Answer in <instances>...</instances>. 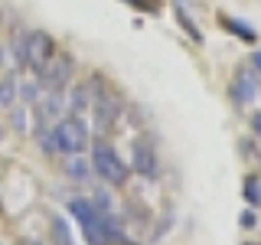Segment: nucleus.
I'll use <instances>...</instances> for the list:
<instances>
[{"instance_id":"f257e3e1","label":"nucleus","mask_w":261,"mask_h":245,"mask_svg":"<svg viewBox=\"0 0 261 245\" xmlns=\"http://www.w3.org/2000/svg\"><path fill=\"white\" fill-rule=\"evenodd\" d=\"M88 85H92V118H95V131L98 134H105V131L114 128V121L121 118V108H124V98L118 92H111L108 85H105L98 76L88 79Z\"/></svg>"},{"instance_id":"f03ea898","label":"nucleus","mask_w":261,"mask_h":245,"mask_svg":"<svg viewBox=\"0 0 261 245\" xmlns=\"http://www.w3.org/2000/svg\"><path fill=\"white\" fill-rule=\"evenodd\" d=\"M53 134H56V144H59V154H65V157L69 154H85L88 141H92V131H88L82 114H62L53 125Z\"/></svg>"},{"instance_id":"7ed1b4c3","label":"nucleus","mask_w":261,"mask_h":245,"mask_svg":"<svg viewBox=\"0 0 261 245\" xmlns=\"http://www.w3.org/2000/svg\"><path fill=\"white\" fill-rule=\"evenodd\" d=\"M88 160H92V174L101 177L105 183H111V186L127 183L130 167L118 157V154H114L111 144H95V147H92V157H88Z\"/></svg>"},{"instance_id":"20e7f679","label":"nucleus","mask_w":261,"mask_h":245,"mask_svg":"<svg viewBox=\"0 0 261 245\" xmlns=\"http://www.w3.org/2000/svg\"><path fill=\"white\" fill-rule=\"evenodd\" d=\"M72 76H75V62H72V56H65V53H56L53 59L36 72V79H39L43 88H69Z\"/></svg>"},{"instance_id":"39448f33","label":"nucleus","mask_w":261,"mask_h":245,"mask_svg":"<svg viewBox=\"0 0 261 245\" xmlns=\"http://www.w3.org/2000/svg\"><path fill=\"white\" fill-rule=\"evenodd\" d=\"M56 56V39L43 30H30V43H27V69L36 76L39 69Z\"/></svg>"},{"instance_id":"423d86ee","label":"nucleus","mask_w":261,"mask_h":245,"mask_svg":"<svg viewBox=\"0 0 261 245\" xmlns=\"http://www.w3.org/2000/svg\"><path fill=\"white\" fill-rule=\"evenodd\" d=\"M65 114V88H43V95L33 105V118H46V121H59Z\"/></svg>"},{"instance_id":"0eeeda50","label":"nucleus","mask_w":261,"mask_h":245,"mask_svg":"<svg viewBox=\"0 0 261 245\" xmlns=\"http://www.w3.org/2000/svg\"><path fill=\"white\" fill-rule=\"evenodd\" d=\"M228 95H232V102H235V105H242V108L255 102V95H258L255 72H235L232 85H228Z\"/></svg>"},{"instance_id":"6e6552de","label":"nucleus","mask_w":261,"mask_h":245,"mask_svg":"<svg viewBox=\"0 0 261 245\" xmlns=\"http://www.w3.org/2000/svg\"><path fill=\"white\" fill-rule=\"evenodd\" d=\"M130 167H134V174H141V177H157V151H153L147 141H137Z\"/></svg>"},{"instance_id":"1a4fd4ad","label":"nucleus","mask_w":261,"mask_h":245,"mask_svg":"<svg viewBox=\"0 0 261 245\" xmlns=\"http://www.w3.org/2000/svg\"><path fill=\"white\" fill-rule=\"evenodd\" d=\"M92 108V85L88 82H72L69 95H65V114H85Z\"/></svg>"},{"instance_id":"9d476101","label":"nucleus","mask_w":261,"mask_h":245,"mask_svg":"<svg viewBox=\"0 0 261 245\" xmlns=\"http://www.w3.org/2000/svg\"><path fill=\"white\" fill-rule=\"evenodd\" d=\"M27 43H30V30L23 27H13L10 33V59H13V72L20 76V72H27Z\"/></svg>"},{"instance_id":"9b49d317","label":"nucleus","mask_w":261,"mask_h":245,"mask_svg":"<svg viewBox=\"0 0 261 245\" xmlns=\"http://www.w3.org/2000/svg\"><path fill=\"white\" fill-rule=\"evenodd\" d=\"M62 170H65V177H69V180H75V183H85V180L92 177V160H88L85 154H69Z\"/></svg>"},{"instance_id":"f8f14e48","label":"nucleus","mask_w":261,"mask_h":245,"mask_svg":"<svg viewBox=\"0 0 261 245\" xmlns=\"http://www.w3.org/2000/svg\"><path fill=\"white\" fill-rule=\"evenodd\" d=\"M43 95V85H39V79H20L16 82V98H20V105H27V108H33L36 105V98Z\"/></svg>"},{"instance_id":"ddd939ff","label":"nucleus","mask_w":261,"mask_h":245,"mask_svg":"<svg viewBox=\"0 0 261 245\" xmlns=\"http://www.w3.org/2000/svg\"><path fill=\"white\" fill-rule=\"evenodd\" d=\"M69 212L82 223V229L92 226V223H98V216H101V212L92 206V200H69Z\"/></svg>"},{"instance_id":"4468645a","label":"nucleus","mask_w":261,"mask_h":245,"mask_svg":"<svg viewBox=\"0 0 261 245\" xmlns=\"http://www.w3.org/2000/svg\"><path fill=\"white\" fill-rule=\"evenodd\" d=\"M16 105V72L0 79V108H13Z\"/></svg>"},{"instance_id":"2eb2a0df","label":"nucleus","mask_w":261,"mask_h":245,"mask_svg":"<svg viewBox=\"0 0 261 245\" xmlns=\"http://www.w3.org/2000/svg\"><path fill=\"white\" fill-rule=\"evenodd\" d=\"M219 23H222V30H232L235 33V36H242V39H248V43H255V30H248V27H245V23H239V20H235V16H222V20H219Z\"/></svg>"},{"instance_id":"dca6fc26","label":"nucleus","mask_w":261,"mask_h":245,"mask_svg":"<svg viewBox=\"0 0 261 245\" xmlns=\"http://www.w3.org/2000/svg\"><path fill=\"white\" fill-rule=\"evenodd\" d=\"M7 111H10V128L16 131V134H27V118H30V114H27V105H13V108H7Z\"/></svg>"},{"instance_id":"f3484780","label":"nucleus","mask_w":261,"mask_h":245,"mask_svg":"<svg viewBox=\"0 0 261 245\" xmlns=\"http://www.w3.org/2000/svg\"><path fill=\"white\" fill-rule=\"evenodd\" d=\"M53 235H56V245H72V235H69V226H65L62 216L53 219Z\"/></svg>"},{"instance_id":"a211bd4d","label":"nucleus","mask_w":261,"mask_h":245,"mask_svg":"<svg viewBox=\"0 0 261 245\" xmlns=\"http://www.w3.org/2000/svg\"><path fill=\"white\" fill-rule=\"evenodd\" d=\"M176 20H179V27H183L186 33H190V36L196 39V43H202V33H199V30H196V27H193V20H190V16H186L183 10H179V16H176Z\"/></svg>"},{"instance_id":"6ab92c4d","label":"nucleus","mask_w":261,"mask_h":245,"mask_svg":"<svg viewBox=\"0 0 261 245\" xmlns=\"http://www.w3.org/2000/svg\"><path fill=\"white\" fill-rule=\"evenodd\" d=\"M245 200H248L251 206H255V203L261 200V186H258V180H255V177H251L248 183H245Z\"/></svg>"},{"instance_id":"aec40b11","label":"nucleus","mask_w":261,"mask_h":245,"mask_svg":"<svg viewBox=\"0 0 261 245\" xmlns=\"http://www.w3.org/2000/svg\"><path fill=\"white\" fill-rule=\"evenodd\" d=\"M255 223H258V219H255V212H251V209H245L242 216H239V226L242 229H255Z\"/></svg>"},{"instance_id":"412c9836","label":"nucleus","mask_w":261,"mask_h":245,"mask_svg":"<svg viewBox=\"0 0 261 245\" xmlns=\"http://www.w3.org/2000/svg\"><path fill=\"white\" fill-rule=\"evenodd\" d=\"M251 69L261 76V49H255V53H251Z\"/></svg>"},{"instance_id":"4be33fe9","label":"nucleus","mask_w":261,"mask_h":245,"mask_svg":"<svg viewBox=\"0 0 261 245\" xmlns=\"http://www.w3.org/2000/svg\"><path fill=\"white\" fill-rule=\"evenodd\" d=\"M251 131H255V134L261 137V111H255V114H251Z\"/></svg>"},{"instance_id":"5701e85b","label":"nucleus","mask_w":261,"mask_h":245,"mask_svg":"<svg viewBox=\"0 0 261 245\" xmlns=\"http://www.w3.org/2000/svg\"><path fill=\"white\" fill-rule=\"evenodd\" d=\"M4 62H7V46L0 43V65H4Z\"/></svg>"},{"instance_id":"b1692460","label":"nucleus","mask_w":261,"mask_h":245,"mask_svg":"<svg viewBox=\"0 0 261 245\" xmlns=\"http://www.w3.org/2000/svg\"><path fill=\"white\" fill-rule=\"evenodd\" d=\"M127 4H134V0H127Z\"/></svg>"}]
</instances>
